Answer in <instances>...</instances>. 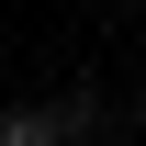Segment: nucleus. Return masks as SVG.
Here are the masks:
<instances>
[{
    "mask_svg": "<svg viewBox=\"0 0 146 146\" xmlns=\"http://www.w3.org/2000/svg\"><path fill=\"white\" fill-rule=\"evenodd\" d=\"M90 135V90L79 101H23V112H0V146H79Z\"/></svg>",
    "mask_w": 146,
    "mask_h": 146,
    "instance_id": "f257e3e1",
    "label": "nucleus"
}]
</instances>
